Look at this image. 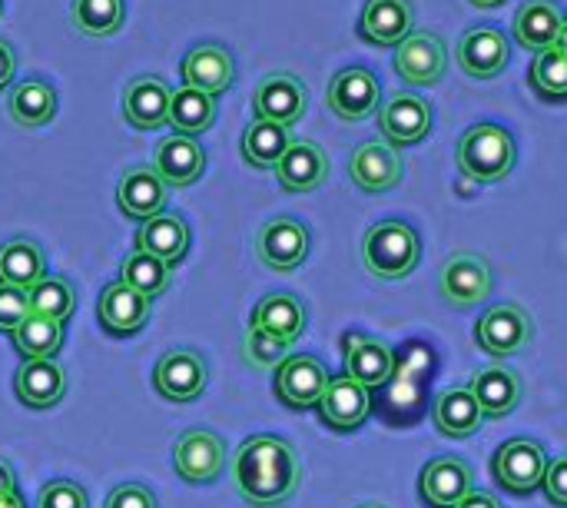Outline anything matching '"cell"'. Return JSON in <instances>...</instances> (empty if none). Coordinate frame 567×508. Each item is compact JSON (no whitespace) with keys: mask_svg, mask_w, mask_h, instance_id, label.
<instances>
[{"mask_svg":"<svg viewBox=\"0 0 567 508\" xmlns=\"http://www.w3.org/2000/svg\"><path fill=\"white\" fill-rule=\"evenodd\" d=\"M7 492H17V476H13V469L0 459V496H7Z\"/></svg>","mask_w":567,"mask_h":508,"instance_id":"681fc988","label":"cell"},{"mask_svg":"<svg viewBox=\"0 0 567 508\" xmlns=\"http://www.w3.org/2000/svg\"><path fill=\"white\" fill-rule=\"evenodd\" d=\"M432 419H435V429L449 439H465V436L478 433L485 423L478 399L472 396V389H462V386H452L435 396Z\"/></svg>","mask_w":567,"mask_h":508,"instance_id":"f546056e","label":"cell"},{"mask_svg":"<svg viewBox=\"0 0 567 508\" xmlns=\"http://www.w3.org/2000/svg\"><path fill=\"white\" fill-rule=\"evenodd\" d=\"M0 10H3V0H0Z\"/></svg>","mask_w":567,"mask_h":508,"instance_id":"11a10c76","label":"cell"},{"mask_svg":"<svg viewBox=\"0 0 567 508\" xmlns=\"http://www.w3.org/2000/svg\"><path fill=\"white\" fill-rule=\"evenodd\" d=\"M472 492V469L462 459H435L419 476V496L432 508H452Z\"/></svg>","mask_w":567,"mask_h":508,"instance_id":"484cf974","label":"cell"},{"mask_svg":"<svg viewBox=\"0 0 567 508\" xmlns=\"http://www.w3.org/2000/svg\"><path fill=\"white\" fill-rule=\"evenodd\" d=\"M10 336L23 359H53L63 346V326L43 316H27Z\"/></svg>","mask_w":567,"mask_h":508,"instance_id":"74e56055","label":"cell"},{"mask_svg":"<svg viewBox=\"0 0 567 508\" xmlns=\"http://www.w3.org/2000/svg\"><path fill=\"white\" fill-rule=\"evenodd\" d=\"M289 146H292L289 126L269 120H252L243 133V160L256 170H276Z\"/></svg>","mask_w":567,"mask_h":508,"instance_id":"e575fe53","label":"cell"},{"mask_svg":"<svg viewBox=\"0 0 567 508\" xmlns=\"http://www.w3.org/2000/svg\"><path fill=\"white\" fill-rule=\"evenodd\" d=\"M492 473L495 479L515 492V496H532L535 489H542L545 473H548V459L545 449L535 439H512L505 443L495 459H492Z\"/></svg>","mask_w":567,"mask_h":508,"instance_id":"277c9868","label":"cell"},{"mask_svg":"<svg viewBox=\"0 0 567 508\" xmlns=\"http://www.w3.org/2000/svg\"><path fill=\"white\" fill-rule=\"evenodd\" d=\"M468 389H472V396L478 399L485 419H505V416L515 413L518 403H522V379H518V373L508 369V366L478 369Z\"/></svg>","mask_w":567,"mask_h":508,"instance_id":"83f0119b","label":"cell"},{"mask_svg":"<svg viewBox=\"0 0 567 508\" xmlns=\"http://www.w3.org/2000/svg\"><path fill=\"white\" fill-rule=\"evenodd\" d=\"M349 176L365 193H385L402 180V156L385 140L362 143L349 160Z\"/></svg>","mask_w":567,"mask_h":508,"instance_id":"2e32d148","label":"cell"},{"mask_svg":"<svg viewBox=\"0 0 567 508\" xmlns=\"http://www.w3.org/2000/svg\"><path fill=\"white\" fill-rule=\"evenodd\" d=\"M103 508H159L156 506V496L140 486V482H126V486H116L110 496H106V506Z\"/></svg>","mask_w":567,"mask_h":508,"instance_id":"f6af8a7d","label":"cell"},{"mask_svg":"<svg viewBox=\"0 0 567 508\" xmlns=\"http://www.w3.org/2000/svg\"><path fill=\"white\" fill-rule=\"evenodd\" d=\"M233 77H236V60L223 43H199L183 57V83L193 90L219 96L233 87Z\"/></svg>","mask_w":567,"mask_h":508,"instance_id":"e0dca14e","label":"cell"},{"mask_svg":"<svg viewBox=\"0 0 567 508\" xmlns=\"http://www.w3.org/2000/svg\"><path fill=\"white\" fill-rule=\"evenodd\" d=\"M186 250H189V230L173 213H159V216L146 220L136 233V253H146V256L166 263L169 270L186 256Z\"/></svg>","mask_w":567,"mask_h":508,"instance_id":"f1b7e54d","label":"cell"},{"mask_svg":"<svg viewBox=\"0 0 567 508\" xmlns=\"http://www.w3.org/2000/svg\"><path fill=\"white\" fill-rule=\"evenodd\" d=\"M555 50H561V53H565V57H567V20H561V30H558Z\"/></svg>","mask_w":567,"mask_h":508,"instance_id":"816d5d0a","label":"cell"},{"mask_svg":"<svg viewBox=\"0 0 567 508\" xmlns=\"http://www.w3.org/2000/svg\"><path fill=\"white\" fill-rule=\"evenodd\" d=\"M276 176H279L282 190H289V193H309V190H316V186L326 183V176H329V156L312 140H292V146L286 150V156L276 166Z\"/></svg>","mask_w":567,"mask_h":508,"instance_id":"cb8c5ba5","label":"cell"},{"mask_svg":"<svg viewBox=\"0 0 567 508\" xmlns=\"http://www.w3.org/2000/svg\"><path fill=\"white\" fill-rule=\"evenodd\" d=\"M96 316L110 336H130V333L143 329V323L150 316V299L133 293L123 280H116V283H106V289L100 293Z\"/></svg>","mask_w":567,"mask_h":508,"instance_id":"d4e9b609","label":"cell"},{"mask_svg":"<svg viewBox=\"0 0 567 508\" xmlns=\"http://www.w3.org/2000/svg\"><path fill=\"white\" fill-rule=\"evenodd\" d=\"M359 508H385V506H375V502H369V506H359Z\"/></svg>","mask_w":567,"mask_h":508,"instance_id":"db71d44e","label":"cell"},{"mask_svg":"<svg viewBox=\"0 0 567 508\" xmlns=\"http://www.w3.org/2000/svg\"><path fill=\"white\" fill-rule=\"evenodd\" d=\"M475 339L485 353L498 359L515 356L532 343V319L522 306H512V303L492 306L488 313H482L475 326Z\"/></svg>","mask_w":567,"mask_h":508,"instance_id":"52a82bcc","label":"cell"},{"mask_svg":"<svg viewBox=\"0 0 567 508\" xmlns=\"http://www.w3.org/2000/svg\"><path fill=\"white\" fill-rule=\"evenodd\" d=\"M256 120L292 126L306 113V87L296 73H269L252 93Z\"/></svg>","mask_w":567,"mask_h":508,"instance_id":"5bb4252c","label":"cell"},{"mask_svg":"<svg viewBox=\"0 0 567 508\" xmlns=\"http://www.w3.org/2000/svg\"><path fill=\"white\" fill-rule=\"evenodd\" d=\"M7 110L17 126H43L56 113V90L47 80H20L7 96Z\"/></svg>","mask_w":567,"mask_h":508,"instance_id":"836d02e7","label":"cell"},{"mask_svg":"<svg viewBox=\"0 0 567 508\" xmlns=\"http://www.w3.org/2000/svg\"><path fill=\"white\" fill-rule=\"evenodd\" d=\"M206 383H209V369H206V359L196 349H173V353H166L156 363V373H153V386L169 403L196 399L206 389Z\"/></svg>","mask_w":567,"mask_h":508,"instance_id":"7c38bea8","label":"cell"},{"mask_svg":"<svg viewBox=\"0 0 567 508\" xmlns=\"http://www.w3.org/2000/svg\"><path fill=\"white\" fill-rule=\"evenodd\" d=\"M289 349L292 343L282 339V336H272V333H262V329H246V339H243V359L252 366V369H272V366H282L289 359Z\"/></svg>","mask_w":567,"mask_h":508,"instance_id":"b9f144b4","label":"cell"},{"mask_svg":"<svg viewBox=\"0 0 567 508\" xmlns=\"http://www.w3.org/2000/svg\"><path fill=\"white\" fill-rule=\"evenodd\" d=\"M13 70H17V53H13V47L7 40H0V90L10 87Z\"/></svg>","mask_w":567,"mask_h":508,"instance_id":"7dc6e473","label":"cell"},{"mask_svg":"<svg viewBox=\"0 0 567 508\" xmlns=\"http://www.w3.org/2000/svg\"><path fill=\"white\" fill-rule=\"evenodd\" d=\"M17 399L30 409H53L66 393V376L53 359H23L13 376Z\"/></svg>","mask_w":567,"mask_h":508,"instance_id":"4316f807","label":"cell"},{"mask_svg":"<svg viewBox=\"0 0 567 508\" xmlns=\"http://www.w3.org/2000/svg\"><path fill=\"white\" fill-rule=\"evenodd\" d=\"M47 276V256L33 240H10L0 246V283L13 289H30Z\"/></svg>","mask_w":567,"mask_h":508,"instance_id":"1f68e13d","label":"cell"},{"mask_svg":"<svg viewBox=\"0 0 567 508\" xmlns=\"http://www.w3.org/2000/svg\"><path fill=\"white\" fill-rule=\"evenodd\" d=\"M169 96L173 90L159 77H136L123 90V116L136 130H159L169 123Z\"/></svg>","mask_w":567,"mask_h":508,"instance_id":"d6986e66","label":"cell"},{"mask_svg":"<svg viewBox=\"0 0 567 508\" xmlns=\"http://www.w3.org/2000/svg\"><path fill=\"white\" fill-rule=\"evenodd\" d=\"M472 7H482V10H492V7H502L505 0H468Z\"/></svg>","mask_w":567,"mask_h":508,"instance_id":"f5cc1de1","label":"cell"},{"mask_svg":"<svg viewBox=\"0 0 567 508\" xmlns=\"http://www.w3.org/2000/svg\"><path fill=\"white\" fill-rule=\"evenodd\" d=\"M329 386V373L316 356H289L276 369V396L289 409H312L319 406L322 393Z\"/></svg>","mask_w":567,"mask_h":508,"instance_id":"4fadbf2b","label":"cell"},{"mask_svg":"<svg viewBox=\"0 0 567 508\" xmlns=\"http://www.w3.org/2000/svg\"><path fill=\"white\" fill-rule=\"evenodd\" d=\"M153 170L159 173V180L166 186H189L203 176L206 170V153L193 136L183 133H169L159 140L156 153H153Z\"/></svg>","mask_w":567,"mask_h":508,"instance_id":"ac0fdd59","label":"cell"},{"mask_svg":"<svg viewBox=\"0 0 567 508\" xmlns=\"http://www.w3.org/2000/svg\"><path fill=\"white\" fill-rule=\"evenodd\" d=\"M422 243L419 233L402 223V220H385L375 223L362 236V263L372 276L379 280H402L419 266Z\"/></svg>","mask_w":567,"mask_h":508,"instance_id":"3957f363","label":"cell"},{"mask_svg":"<svg viewBox=\"0 0 567 508\" xmlns=\"http://www.w3.org/2000/svg\"><path fill=\"white\" fill-rule=\"evenodd\" d=\"M395 373V353L372 336H346V376L365 389L385 386Z\"/></svg>","mask_w":567,"mask_h":508,"instance_id":"44dd1931","label":"cell"},{"mask_svg":"<svg viewBox=\"0 0 567 508\" xmlns=\"http://www.w3.org/2000/svg\"><path fill=\"white\" fill-rule=\"evenodd\" d=\"M37 508H90L86 506V492L70 482V479H56L50 486L40 489V499H37Z\"/></svg>","mask_w":567,"mask_h":508,"instance_id":"7bdbcfd3","label":"cell"},{"mask_svg":"<svg viewBox=\"0 0 567 508\" xmlns=\"http://www.w3.org/2000/svg\"><path fill=\"white\" fill-rule=\"evenodd\" d=\"M445 67H449V50H445V40L435 30H412L395 47V70L412 87L439 83Z\"/></svg>","mask_w":567,"mask_h":508,"instance_id":"5b68a950","label":"cell"},{"mask_svg":"<svg viewBox=\"0 0 567 508\" xmlns=\"http://www.w3.org/2000/svg\"><path fill=\"white\" fill-rule=\"evenodd\" d=\"M452 508H502V502L488 492H468L462 502H455Z\"/></svg>","mask_w":567,"mask_h":508,"instance_id":"c3c4849f","label":"cell"},{"mask_svg":"<svg viewBox=\"0 0 567 508\" xmlns=\"http://www.w3.org/2000/svg\"><path fill=\"white\" fill-rule=\"evenodd\" d=\"M515 136L498 123H478L458 140V170L475 183H498L515 170Z\"/></svg>","mask_w":567,"mask_h":508,"instance_id":"7a4b0ae2","label":"cell"},{"mask_svg":"<svg viewBox=\"0 0 567 508\" xmlns=\"http://www.w3.org/2000/svg\"><path fill=\"white\" fill-rule=\"evenodd\" d=\"M123 0H73L70 17L83 37H110L123 27Z\"/></svg>","mask_w":567,"mask_h":508,"instance_id":"f35d334b","label":"cell"},{"mask_svg":"<svg viewBox=\"0 0 567 508\" xmlns=\"http://www.w3.org/2000/svg\"><path fill=\"white\" fill-rule=\"evenodd\" d=\"M439 289H442L445 303H452L458 309L475 306L492 293V270L475 253H455L442 263Z\"/></svg>","mask_w":567,"mask_h":508,"instance_id":"8fae6325","label":"cell"},{"mask_svg":"<svg viewBox=\"0 0 567 508\" xmlns=\"http://www.w3.org/2000/svg\"><path fill=\"white\" fill-rule=\"evenodd\" d=\"M166 183L159 180V173L153 166H133L120 176V186H116V203L126 216L133 220H153L163 213L166 206Z\"/></svg>","mask_w":567,"mask_h":508,"instance_id":"603a6c76","label":"cell"},{"mask_svg":"<svg viewBox=\"0 0 567 508\" xmlns=\"http://www.w3.org/2000/svg\"><path fill=\"white\" fill-rule=\"evenodd\" d=\"M0 508H27V502L20 492H7V496H0Z\"/></svg>","mask_w":567,"mask_h":508,"instance_id":"f907efd6","label":"cell"},{"mask_svg":"<svg viewBox=\"0 0 567 508\" xmlns=\"http://www.w3.org/2000/svg\"><path fill=\"white\" fill-rule=\"evenodd\" d=\"M302 466L296 449L279 436H249L233 459V482L243 502L272 508L289 502L299 489Z\"/></svg>","mask_w":567,"mask_h":508,"instance_id":"6da1fadb","label":"cell"},{"mask_svg":"<svg viewBox=\"0 0 567 508\" xmlns=\"http://www.w3.org/2000/svg\"><path fill=\"white\" fill-rule=\"evenodd\" d=\"M256 256L276 270V273H289L296 266H302V260L309 256V230L292 220V216H276L269 220L259 236H256Z\"/></svg>","mask_w":567,"mask_h":508,"instance_id":"30bf717a","label":"cell"},{"mask_svg":"<svg viewBox=\"0 0 567 508\" xmlns=\"http://www.w3.org/2000/svg\"><path fill=\"white\" fill-rule=\"evenodd\" d=\"M249 326L296 343L302 336V329H306V309L289 293H269L266 299L256 303V309L249 316Z\"/></svg>","mask_w":567,"mask_h":508,"instance_id":"4dcf8cb0","label":"cell"},{"mask_svg":"<svg viewBox=\"0 0 567 508\" xmlns=\"http://www.w3.org/2000/svg\"><path fill=\"white\" fill-rule=\"evenodd\" d=\"M508 57H512V47L498 27H472L458 40V67L468 77H478V80L498 77L508 67Z\"/></svg>","mask_w":567,"mask_h":508,"instance_id":"9a60e30c","label":"cell"},{"mask_svg":"<svg viewBox=\"0 0 567 508\" xmlns=\"http://www.w3.org/2000/svg\"><path fill=\"white\" fill-rule=\"evenodd\" d=\"M369 409H372V399H369V389L359 386L355 379L349 376H339V379H329L322 399H319V413L326 419V426L339 429V433H352L359 429L365 419H369Z\"/></svg>","mask_w":567,"mask_h":508,"instance_id":"ffe728a7","label":"cell"},{"mask_svg":"<svg viewBox=\"0 0 567 508\" xmlns=\"http://www.w3.org/2000/svg\"><path fill=\"white\" fill-rule=\"evenodd\" d=\"M27 309L30 316H43L63 326L76 309V293L63 276H43L37 286L27 289Z\"/></svg>","mask_w":567,"mask_h":508,"instance_id":"8d00e7d4","label":"cell"},{"mask_svg":"<svg viewBox=\"0 0 567 508\" xmlns=\"http://www.w3.org/2000/svg\"><path fill=\"white\" fill-rule=\"evenodd\" d=\"M528 80L545 100H567V57L555 47L535 53Z\"/></svg>","mask_w":567,"mask_h":508,"instance_id":"60d3db41","label":"cell"},{"mask_svg":"<svg viewBox=\"0 0 567 508\" xmlns=\"http://www.w3.org/2000/svg\"><path fill=\"white\" fill-rule=\"evenodd\" d=\"M173 466L183 482H193V486L213 482L226 466V446L219 436L206 429H189L173 446Z\"/></svg>","mask_w":567,"mask_h":508,"instance_id":"9c48e42d","label":"cell"},{"mask_svg":"<svg viewBox=\"0 0 567 508\" xmlns=\"http://www.w3.org/2000/svg\"><path fill=\"white\" fill-rule=\"evenodd\" d=\"M216 120V96L203 93V90H193V87H179L173 90L169 96V123L176 133L183 136H196L203 130H209Z\"/></svg>","mask_w":567,"mask_h":508,"instance_id":"d590c367","label":"cell"},{"mask_svg":"<svg viewBox=\"0 0 567 508\" xmlns=\"http://www.w3.org/2000/svg\"><path fill=\"white\" fill-rule=\"evenodd\" d=\"M415 10L409 0H365L359 33L375 47H399L412 33Z\"/></svg>","mask_w":567,"mask_h":508,"instance_id":"7402d4cb","label":"cell"},{"mask_svg":"<svg viewBox=\"0 0 567 508\" xmlns=\"http://www.w3.org/2000/svg\"><path fill=\"white\" fill-rule=\"evenodd\" d=\"M27 316H30V309H27V293L0 283V333H13Z\"/></svg>","mask_w":567,"mask_h":508,"instance_id":"ee69618b","label":"cell"},{"mask_svg":"<svg viewBox=\"0 0 567 508\" xmlns=\"http://www.w3.org/2000/svg\"><path fill=\"white\" fill-rule=\"evenodd\" d=\"M542 486H545L548 502L567 508V453L558 456L555 463H548V473H545V482Z\"/></svg>","mask_w":567,"mask_h":508,"instance_id":"bcb514c9","label":"cell"},{"mask_svg":"<svg viewBox=\"0 0 567 508\" xmlns=\"http://www.w3.org/2000/svg\"><path fill=\"white\" fill-rule=\"evenodd\" d=\"M329 110L342 120H365L379 110V100H382V87H379V77L365 67H346L332 77L329 83Z\"/></svg>","mask_w":567,"mask_h":508,"instance_id":"ba28073f","label":"cell"},{"mask_svg":"<svg viewBox=\"0 0 567 508\" xmlns=\"http://www.w3.org/2000/svg\"><path fill=\"white\" fill-rule=\"evenodd\" d=\"M379 130H382L385 143H392V146L422 143L432 130V103L409 90L392 93L379 106Z\"/></svg>","mask_w":567,"mask_h":508,"instance_id":"8992f818","label":"cell"},{"mask_svg":"<svg viewBox=\"0 0 567 508\" xmlns=\"http://www.w3.org/2000/svg\"><path fill=\"white\" fill-rule=\"evenodd\" d=\"M120 280H123L133 293H140L143 299L153 303V299H156L159 293H166V286H169V266L159 263V260H153V256H146V253H130V256L123 260Z\"/></svg>","mask_w":567,"mask_h":508,"instance_id":"ab89813d","label":"cell"},{"mask_svg":"<svg viewBox=\"0 0 567 508\" xmlns=\"http://www.w3.org/2000/svg\"><path fill=\"white\" fill-rule=\"evenodd\" d=\"M561 10L551 0H528L518 13H515V37L522 47L542 53L548 47H555L558 30H561Z\"/></svg>","mask_w":567,"mask_h":508,"instance_id":"d6a6232c","label":"cell"}]
</instances>
